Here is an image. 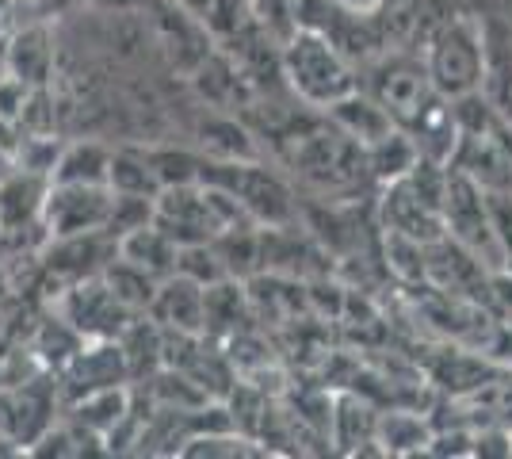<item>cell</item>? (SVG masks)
I'll return each mask as SVG.
<instances>
[{"instance_id": "obj_5", "label": "cell", "mask_w": 512, "mask_h": 459, "mask_svg": "<svg viewBox=\"0 0 512 459\" xmlns=\"http://www.w3.org/2000/svg\"><path fill=\"white\" fill-rule=\"evenodd\" d=\"M111 207H115V192L107 184H54L43 199V222L54 241L85 238V234L107 230Z\"/></svg>"}, {"instance_id": "obj_12", "label": "cell", "mask_w": 512, "mask_h": 459, "mask_svg": "<svg viewBox=\"0 0 512 459\" xmlns=\"http://www.w3.org/2000/svg\"><path fill=\"white\" fill-rule=\"evenodd\" d=\"M104 284L111 287V295H115V299L134 314V310H150L161 280H153V276H146L142 268H134L130 261L119 257V261L104 272Z\"/></svg>"}, {"instance_id": "obj_7", "label": "cell", "mask_w": 512, "mask_h": 459, "mask_svg": "<svg viewBox=\"0 0 512 459\" xmlns=\"http://www.w3.org/2000/svg\"><path fill=\"white\" fill-rule=\"evenodd\" d=\"M150 310L161 326L176 329L180 337L184 333H199V329H207V287L176 272V276L157 284Z\"/></svg>"}, {"instance_id": "obj_4", "label": "cell", "mask_w": 512, "mask_h": 459, "mask_svg": "<svg viewBox=\"0 0 512 459\" xmlns=\"http://www.w3.org/2000/svg\"><path fill=\"white\" fill-rule=\"evenodd\" d=\"M203 184H214V188L230 192L253 222H287L291 211H295L287 184L276 173L253 165V161H214V165H203Z\"/></svg>"}, {"instance_id": "obj_1", "label": "cell", "mask_w": 512, "mask_h": 459, "mask_svg": "<svg viewBox=\"0 0 512 459\" xmlns=\"http://www.w3.org/2000/svg\"><path fill=\"white\" fill-rule=\"evenodd\" d=\"M279 62H283V77L291 81V88L314 108H333L337 100L360 88L352 58L318 27H299L283 43Z\"/></svg>"}, {"instance_id": "obj_6", "label": "cell", "mask_w": 512, "mask_h": 459, "mask_svg": "<svg viewBox=\"0 0 512 459\" xmlns=\"http://www.w3.org/2000/svg\"><path fill=\"white\" fill-rule=\"evenodd\" d=\"M482 27V96L512 123V16L490 12Z\"/></svg>"}, {"instance_id": "obj_9", "label": "cell", "mask_w": 512, "mask_h": 459, "mask_svg": "<svg viewBox=\"0 0 512 459\" xmlns=\"http://www.w3.org/2000/svg\"><path fill=\"white\" fill-rule=\"evenodd\" d=\"M119 257L134 268H142L153 280H169V276H176V264H180V245L157 222H146V226L119 238Z\"/></svg>"}, {"instance_id": "obj_10", "label": "cell", "mask_w": 512, "mask_h": 459, "mask_svg": "<svg viewBox=\"0 0 512 459\" xmlns=\"http://www.w3.org/2000/svg\"><path fill=\"white\" fill-rule=\"evenodd\" d=\"M107 188H111L115 196L157 199V192H161V180H157V169H153L150 157H142V153H130V150H119V153H111Z\"/></svg>"}, {"instance_id": "obj_8", "label": "cell", "mask_w": 512, "mask_h": 459, "mask_svg": "<svg viewBox=\"0 0 512 459\" xmlns=\"http://www.w3.org/2000/svg\"><path fill=\"white\" fill-rule=\"evenodd\" d=\"M329 115H333V127L337 131H344L352 142H360L363 150L367 146H375V142H383L386 134L398 131V123L390 119V111L371 96V92H352V96H344V100H337L333 108H325Z\"/></svg>"}, {"instance_id": "obj_13", "label": "cell", "mask_w": 512, "mask_h": 459, "mask_svg": "<svg viewBox=\"0 0 512 459\" xmlns=\"http://www.w3.org/2000/svg\"><path fill=\"white\" fill-rule=\"evenodd\" d=\"M180 8L195 16V20H214V8H218V0H180Z\"/></svg>"}, {"instance_id": "obj_2", "label": "cell", "mask_w": 512, "mask_h": 459, "mask_svg": "<svg viewBox=\"0 0 512 459\" xmlns=\"http://www.w3.org/2000/svg\"><path fill=\"white\" fill-rule=\"evenodd\" d=\"M425 69L444 100H463L482 92V27L470 16H455L428 35Z\"/></svg>"}, {"instance_id": "obj_11", "label": "cell", "mask_w": 512, "mask_h": 459, "mask_svg": "<svg viewBox=\"0 0 512 459\" xmlns=\"http://www.w3.org/2000/svg\"><path fill=\"white\" fill-rule=\"evenodd\" d=\"M107 169H111V150L96 142H77L58 157L50 180L54 184H107Z\"/></svg>"}, {"instance_id": "obj_3", "label": "cell", "mask_w": 512, "mask_h": 459, "mask_svg": "<svg viewBox=\"0 0 512 459\" xmlns=\"http://www.w3.org/2000/svg\"><path fill=\"white\" fill-rule=\"evenodd\" d=\"M371 96L413 138L451 104V100H444L436 92L425 62H413V58H383L379 69H375V77H371Z\"/></svg>"}]
</instances>
